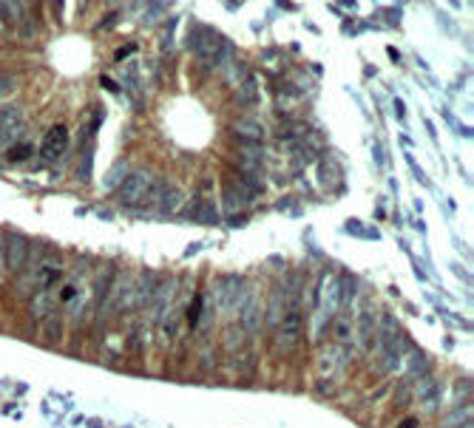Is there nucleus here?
Masks as SVG:
<instances>
[{
	"mask_svg": "<svg viewBox=\"0 0 474 428\" xmlns=\"http://www.w3.org/2000/svg\"><path fill=\"white\" fill-rule=\"evenodd\" d=\"M301 338H304V315L298 309V298H287L284 317L279 320V327H276V349L281 355H293L298 349Z\"/></svg>",
	"mask_w": 474,
	"mask_h": 428,
	"instance_id": "obj_1",
	"label": "nucleus"
},
{
	"mask_svg": "<svg viewBox=\"0 0 474 428\" xmlns=\"http://www.w3.org/2000/svg\"><path fill=\"white\" fill-rule=\"evenodd\" d=\"M239 327L250 335H256L262 329V320H265V312H262V295L253 289V287H242V295H239Z\"/></svg>",
	"mask_w": 474,
	"mask_h": 428,
	"instance_id": "obj_2",
	"label": "nucleus"
},
{
	"mask_svg": "<svg viewBox=\"0 0 474 428\" xmlns=\"http://www.w3.org/2000/svg\"><path fill=\"white\" fill-rule=\"evenodd\" d=\"M259 190H262V187L253 184L250 179H245L242 173H239V176L230 173V176L224 179V207H227V213H236V210L248 207V204L256 199Z\"/></svg>",
	"mask_w": 474,
	"mask_h": 428,
	"instance_id": "obj_3",
	"label": "nucleus"
},
{
	"mask_svg": "<svg viewBox=\"0 0 474 428\" xmlns=\"http://www.w3.org/2000/svg\"><path fill=\"white\" fill-rule=\"evenodd\" d=\"M154 184H157V179H154V173H148V170L128 173L126 182L116 187V199H120V204H126V207H137V204H142V199L148 196V190H151Z\"/></svg>",
	"mask_w": 474,
	"mask_h": 428,
	"instance_id": "obj_4",
	"label": "nucleus"
},
{
	"mask_svg": "<svg viewBox=\"0 0 474 428\" xmlns=\"http://www.w3.org/2000/svg\"><path fill=\"white\" fill-rule=\"evenodd\" d=\"M6 250H4V264L9 272H20L32 261V244L20 233H6Z\"/></svg>",
	"mask_w": 474,
	"mask_h": 428,
	"instance_id": "obj_5",
	"label": "nucleus"
},
{
	"mask_svg": "<svg viewBox=\"0 0 474 428\" xmlns=\"http://www.w3.org/2000/svg\"><path fill=\"white\" fill-rule=\"evenodd\" d=\"M176 295H179V281L176 278H165V281H159L157 284V289H154V295H151V301H148V315H151V320H162V315L174 306V301H176Z\"/></svg>",
	"mask_w": 474,
	"mask_h": 428,
	"instance_id": "obj_6",
	"label": "nucleus"
},
{
	"mask_svg": "<svg viewBox=\"0 0 474 428\" xmlns=\"http://www.w3.org/2000/svg\"><path fill=\"white\" fill-rule=\"evenodd\" d=\"M349 360H352V352L346 349V346H341V344H332V346H324V352H321V360H318V374L321 377H338L346 366H349Z\"/></svg>",
	"mask_w": 474,
	"mask_h": 428,
	"instance_id": "obj_7",
	"label": "nucleus"
},
{
	"mask_svg": "<svg viewBox=\"0 0 474 428\" xmlns=\"http://www.w3.org/2000/svg\"><path fill=\"white\" fill-rule=\"evenodd\" d=\"M157 272L154 270H142L140 275H134V284H131V312L134 309H145L154 289H157Z\"/></svg>",
	"mask_w": 474,
	"mask_h": 428,
	"instance_id": "obj_8",
	"label": "nucleus"
},
{
	"mask_svg": "<svg viewBox=\"0 0 474 428\" xmlns=\"http://www.w3.org/2000/svg\"><path fill=\"white\" fill-rule=\"evenodd\" d=\"M221 34L216 32V29H193L190 34H188V49H193L199 57H213L216 51H219V46H221Z\"/></svg>",
	"mask_w": 474,
	"mask_h": 428,
	"instance_id": "obj_9",
	"label": "nucleus"
},
{
	"mask_svg": "<svg viewBox=\"0 0 474 428\" xmlns=\"http://www.w3.org/2000/svg\"><path fill=\"white\" fill-rule=\"evenodd\" d=\"M242 278H221L216 281V289H213V309H233L239 303V295H242Z\"/></svg>",
	"mask_w": 474,
	"mask_h": 428,
	"instance_id": "obj_10",
	"label": "nucleus"
},
{
	"mask_svg": "<svg viewBox=\"0 0 474 428\" xmlns=\"http://www.w3.org/2000/svg\"><path fill=\"white\" fill-rule=\"evenodd\" d=\"M66 148H68V128L66 125H54L40 142V156L46 162H54V159H60L66 153Z\"/></svg>",
	"mask_w": 474,
	"mask_h": 428,
	"instance_id": "obj_11",
	"label": "nucleus"
},
{
	"mask_svg": "<svg viewBox=\"0 0 474 428\" xmlns=\"http://www.w3.org/2000/svg\"><path fill=\"white\" fill-rule=\"evenodd\" d=\"M230 134L239 137L242 142H262L265 137V125L259 117H239L230 122Z\"/></svg>",
	"mask_w": 474,
	"mask_h": 428,
	"instance_id": "obj_12",
	"label": "nucleus"
},
{
	"mask_svg": "<svg viewBox=\"0 0 474 428\" xmlns=\"http://www.w3.org/2000/svg\"><path fill=\"white\" fill-rule=\"evenodd\" d=\"M284 309H287V295H284L281 284H276V287L270 289V295H267V315H265V324H267L270 329L279 327V320L284 317Z\"/></svg>",
	"mask_w": 474,
	"mask_h": 428,
	"instance_id": "obj_13",
	"label": "nucleus"
},
{
	"mask_svg": "<svg viewBox=\"0 0 474 428\" xmlns=\"http://www.w3.org/2000/svg\"><path fill=\"white\" fill-rule=\"evenodd\" d=\"M259 96H262V88L256 77H245L236 85V105L239 108H253V105H259Z\"/></svg>",
	"mask_w": 474,
	"mask_h": 428,
	"instance_id": "obj_14",
	"label": "nucleus"
},
{
	"mask_svg": "<svg viewBox=\"0 0 474 428\" xmlns=\"http://www.w3.org/2000/svg\"><path fill=\"white\" fill-rule=\"evenodd\" d=\"M51 309H54V292L51 289H40V292H35L29 298V315H32V320H46L51 315Z\"/></svg>",
	"mask_w": 474,
	"mask_h": 428,
	"instance_id": "obj_15",
	"label": "nucleus"
},
{
	"mask_svg": "<svg viewBox=\"0 0 474 428\" xmlns=\"http://www.w3.org/2000/svg\"><path fill=\"white\" fill-rule=\"evenodd\" d=\"M245 344H248V332H245L239 324H230V327L224 329L221 349H224V355H227V358H230V355H239V352L245 349Z\"/></svg>",
	"mask_w": 474,
	"mask_h": 428,
	"instance_id": "obj_16",
	"label": "nucleus"
},
{
	"mask_svg": "<svg viewBox=\"0 0 474 428\" xmlns=\"http://www.w3.org/2000/svg\"><path fill=\"white\" fill-rule=\"evenodd\" d=\"M154 207H157L159 213H176V210L182 207V193H179L176 187H165V184H162V190H159Z\"/></svg>",
	"mask_w": 474,
	"mask_h": 428,
	"instance_id": "obj_17",
	"label": "nucleus"
},
{
	"mask_svg": "<svg viewBox=\"0 0 474 428\" xmlns=\"http://www.w3.org/2000/svg\"><path fill=\"white\" fill-rule=\"evenodd\" d=\"M23 131H26V117H20V120L9 122L4 131H0V145H4V148H12V145H18V139L23 137Z\"/></svg>",
	"mask_w": 474,
	"mask_h": 428,
	"instance_id": "obj_18",
	"label": "nucleus"
},
{
	"mask_svg": "<svg viewBox=\"0 0 474 428\" xmlns=\"http://www.w3.org/2000/svg\"><path fill=\"white\" fill-rule=\"evenodd\" d=\"M332 335H335V344L346 346V344L352 341V335H355V320H352V317H346V315H338V320H335V329H332Z\"/></svg>",
	"mask_w": 474,
	"mask_h": 428,
	"instance_id": "obj_19",
	"label": "nucleus"
},
{
	"mask_svg": "<svg viewBox=\"0 0 474 428\" xmlns=\"http://www.w3.org/2000/svg\"><path fill=\"white\" fill-rule=\"evenodd\" d=\"M245 77H250V71H248V65L242 63V60H230V63H224V82L227 85H239Z\"/></svg>",
	"mask_w": 474,
	"mask_h": 428,
	"instance_id": "obj_20",
	"label": "nucleus"
},
{
	"mask_svg": "<svg viewBox=\"0 0 474 428\" xmlns=\"http://www.w3.org/2000/svg\"><path fill=\"white\" fill-rule=\"evenodd\" d=\"M318 176H321V184H324V187H335V184L341 182V168H338L332 159H321Z\"/></svg>",
	"mask_w": 474,
	"mask_h": 428,
	"instance_id": "obj_21",
	"label": "nucleus"
},
{
	"mask_svg": "<svg viewBox=\"0 0 474 428\" xmlns=\"http://www.w3.org/2000/svg\"><path fill=\"white\" fill-rule=\"evenodd\" d=\"M463 425H471V408H454L449 417L440 420V428H463Z\"/></svg>",
	"mask_w": 474,
	"mask_h": 428,
	"instance_id": "obj_22",
	"label": "nucleus"
},
{
	"mask_svg": "<svg viewBox=\"0 0 474 428\" xmlns=\"http://www.w3.org/2000/svg\"><path fill=\"white\" fill-rule=\"evenodd\" d=\"M358 335H361V346H370V344H372L375 320H372V312H370V309H364L361 317H358Z\"/></svg>",
	"mask_w": 474,
	"mask_h": 428,
	"instance_id": "obj_23",
	"label": "nucleus"
},
{
	"mask_svg": "<svg viewBox=\"0 0 474 428\" xmlns=\"http://www.w3.org/2000/svg\"><path fill=\"white\" fill-rule=\"evenodd\" d=\"M128 173H131V170H128V162H116V165L108 170V176H105V187H108V190H116V187L126 182Z\"/></svg>",
	"mask_w": 474,
	"mask_h": 428,
	"instance_id": "obj_24",
	"label": "nucleus"
},
{
	"mask_svg": "<svg viewBox=\"0 0 474 428\" xmlns=\"http://www.w3.org/2000/svg\"><path fill=\"white\" fill-rule=\"evenodd\" d=\"M216 369V346L205 344L199 352V372H213Z\"/></svg>",
	"mask_w": 474,
	"mask_h": 428,
	"instance_id": "obj_25",
	"label": "nucleus"
},
{
	"mask_svg": "<svg viewBox=\"0 0 474 428\" xmlns=\"http://www.w3.org/2000/svg\"><path fill=\"white\" fill-rule=\"evenodd\" d=\"M233 43L230 40H221V46H219V51L210 57V65H224V63H230L233 60Z\"/></svg>",
	"mask_w": 474,
	"mask_h": 428,
	"instance_id": "obj_26",
	"label": "nucleus"
},
{
	"mask_svg": "<svg viewBox=\"0 0 474 428\" xmlns=\"http://www.w3.org/2000/svg\"><path fill=\"white\" fill-rule=\"evenodd\" d=\"M32 153H35L32 145H12L6 148V162H26Z\"/></svg>",
	"mask_w": 474,
	"mask_h": 428,
	"instance_id": "obj_27",
	"label": "nucleus"
},
{
	"mask_svg": "<svg viewBox=\"0 0 474 428\" xmlns=\"http://www.w3.org/2000/svg\"><path fill=\"white\" fill-rule=\"evenodd\" d=\"M4 9L9 20H23L26 18V0H4Z\"/></svg>",
	"mask_w": 474,
	"mask_h": 428,
	"instance_id": "obj_28",
	"label": "nucleus"
},
{
	"mask_svg": "<svg viewBox=\"0 0 474 428\" xmlns=\"http://www.w3.org/2000/svg\"><path fill=\"white\" fill-rule=\"evenodd\" d=\"M20 117H23V108H18V105H9V108H4V111H0V131H4L9 122L20 120Z\"/></svg>",
	"mask_w": 474,
	"mask_h": 428,
	"instance_id": "obj_29",
	"label": "nucleus"
},
{
	"mask_svg": "<svg viewBox=\"0 0 474 428\" xmlns=\"http://www.w3.org/2000/svg\"><path fill=\"white\" fill-rule=\"evenodd\" d=\"M18 88V74H0V96H6Z\"/></svg>",
	"mask_w": 474,
	"mask_h": 428,
	"instance_id": "obj_30",
	"label": "nucleus"
},
{
	"mask_svg": "<svg viewBox=\"0 0 474 428\" xmlns=\"http://www.w3.org/2000/svg\"><path fill=\"white\" fill-rule=\"evenodd\" d=\"M131 51H137V46H134V43H131V46H126V49H116L114 60H116V63H123V60H128V57H131Z\"/></svg>",
	"mask_w": 474,
	"mask_h": 428,
	"instance_id": "obj_31",
	"label": "nucleus"
},
{
	"mask_svg": "<svg viewBox=\"0 0 474 428\" xmlns=\"http://www.w3.org/2000/svg\"><path fill=\"white\" fill-rule=\"evenodd\" d=\"M0 23H9V15H6V9H4V0H0Z\"/></svg>",
	"mask_w": 474,
	"mask_h": 428,
	"instance_id": "obj_32",
	"label": "nucleus"
}]
</instances>
